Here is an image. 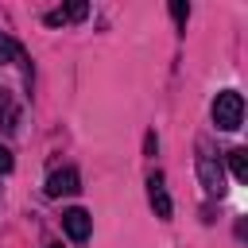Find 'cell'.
Instances as JSON below:
<instances>
[{
    "label": "cell",
    "instance_id": "cell-9",
    "mask_svg": "<svg viewBox=\"0 0 248 248\" xmlns=\"http://www.w3.org/2000/svg\"><path fill=\"white\" fill-rule=\"evenodd\" d=\"M170 16H174V23H178V27H186V16H190V4H182V0H174V4H170Z\"/></svg>",
    "mask_w": 248,
    "mask_h": 248
},
{
    "label": "cell",
    "instance_id": "cell-8",
    "mask_svg": "<svg viewBox=\"0 0 248 248\" xmlns=\"http://www.w3.org/2000/svg\"><path fill=\"white\" fill-rule=\"evenodd\" d=\"M19 50H23V46H19L16 39H8V35H0V66H8V62H16V58H19Z\"/></svg>",
    "mask_w": 248,
    "mask_h": 248
},
{
    "label": "cell",
    "instance_id": "cell-11",
    "mask_svg": "<svg viewBox=\"0 0 248 248\" xmlns=\"http://www.w3.org/2000/svg\"><path fill=\"white\" fill-rule=\"evenodd\" d=\"M46 248H62V244H46Z\"/></svg>",
    "mask_w": 248,
    "mask_h": 248
},
{
    "label": "cell",
    "instance_id": "cell-6",
    "mask_svg": "<svg viewBox=\"0 0 248 248\" xmlns=\"http://www.w3.org/2000/svg\"><path fill=\"white\" fill-rule=\"evenodd\" d=\"M85 16H89V4H66V8L46 12L43 19H46V27H62V23H78V19H85Z\"/></svg>",
    "mask_w": 248,
    "mask_h": 248
},
{
    "label": "cell",
    "instance_id": "cell-2",
    "mask_svg": "<svg viewBox=\"0 0 248 248\" xmlns=\"http://www.w3.org/2000/svg\"><path fill=\"white\" fill-rule=\"evenodd\" d=\"M198 178H202V186H205V194H225V170H221V163L202 147L198 151Z\"/></svg>",
    "mask_w": 248,
    "mask_h": 248
},
{
    "label": "cell",
    "instance_id": "cell-5",
    "mask_svg": "<svg viewBox=\"0 0 248 248\" xmlns=\"http://www.w3.org/2000/svg\"><path fill=\"white\" fill-rule=\"evenodd\" d=\"M62 229H66V236H70L74 244H85V240L93 236V217H89L85 209H66V213H62Z\"/></svg>",
    "mask_w": 248,
    "mask_h": 248
},
{
    "label": "cell",
    "instance_id": "cell-7",
    "mask_svg": "<svg viewBox=\"0 0 248 248\" xmlns=\"http://www.w3.org/2000/svg\"><path fill=\"white\" fill-rule=\"evenodd\" d=\"M229 170H232L236 182H248V151L244 147H232L229 151Z\"/></svg>",
    "mask_w": 248,
    "mask_h": 248
},
{
    "label": "cell",
    "instance_id": "cell-1",
    "mask_svg": "<svg viewBox=\"0 0 248 248\" xmlns=\"http://www.w3.org/2000/svg\"><path fill=\"white\" fill-rule=\"evenodd\" d=\"M213 124L221 132H236L244 124V97L236 89H221L217 101H213Z\"/></svg>",
    "mask_w": 248,
    "mask_h": 248
},
{
    "label": "cell",
    "instance_id": "cell-3",
    "mask_svg": "<svg viewBox=\"0 0 248 248\" xmlns=\"http://www.w3.org/2000/svg\"><path fill=\"white\" fill-rule=\"evenodd\" d=\"M147 202H151V209H155V217H159V221H170L174 205H170V194H167V182H163V174H159V170H151V174H147Z\"/></svg>",
    "mask_w": 248,
    "mask_h": 248
},
{
    "label": "cell",
    "instance_id": "cell-10",
    "mask_svg": "<svg viewBox=\"0 0 248 248\" xmlns=\"http://www.w3.org/2000/svg\"><path fill=\"white\" fill-rule=\"evenodd\" d=\"M12 163H16V159H12V151L0 143V174H8V170H12Z\"/></svg>",
    "mask_w": 248,
    "mask_h": 248
},
{
    "label": "cell",
    "instance_id": "cell-4",
    "mask_svg": "<svg viewBox=\"0 0 248 248\" xmlns=\"http://www.w3.org/2000/svg\"><path fill=\"white\" fill-rule=\"evenodd\" d=\"M46 198H70V194H78L81 190V178H78V170L74 167H62V170H54L50 178H46Z\"/></svg>",
    "mask_w": 248,
    "mask_h": 248
}]
</instances>
